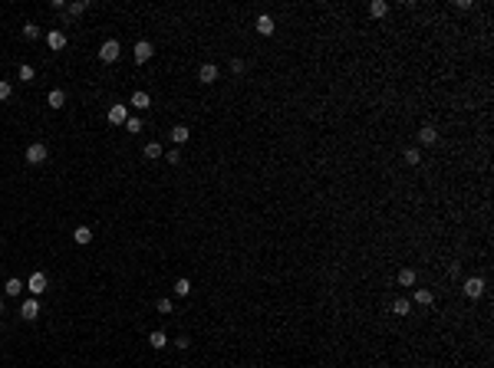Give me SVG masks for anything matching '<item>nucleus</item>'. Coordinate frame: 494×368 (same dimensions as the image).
<instances>
[{
    "mask_svg": "<svg viewBox=\"0 0 494 368\" xmlns=\"http://www.w3.org/2000/svg\"><path fill=\"white\" fill-rule=\"evenodd\" d=\"M46 158H50V152H46L43 141H33V145H27V164H43Z\"/></svg>",
    "mask_w": 494,
    "mask_h": 368,
    "instance_id": "1",
    "label": "nucleus"
},
{
    "mask_svg": "<svg viewBox=\"0 0 494 368\" xmlns=\"http://www.w3.org/2000/svg\"><path fill=\"white\" fill-rule=\"evenodd\" d=\"M119 53H122L119 40H106V43L99 46V59H102V63H116V59H119Z\"/></svg>",
    "mask_w": 494,
    "mask_h": 368,
    "instance_id": "2",
    "label": "nucleus"
},
{
    "mask_svg": "<svg viewBox=\"0 0 494 368\" xmlns=\"http://www.w3.org/2000/svg\"><path fill=\"white\" fill-rule=\"evenodd\" d=\"M461 292H465L468 299L484 296V280H481V276H468V280H465V286H461Z\"/></svg>",
    "mask_w": 494,
    "mask_h": 368,
    "instance_id": "3",
    "label": "nucleus"
},
{
    "mask_svg": "<svg viewBox=\"0 0 494 368\" xmlns=\"http://www.w3.org/2000/svg\"><path fill=\"white\" fill-rule=\"evenodd\" d=\"M106 119H109L112 125H125V122H129V105H122V102L109 105V115H106Z\"/></svg>",
    "mask_w": 494,
    "mask_h": 368,
    "instance_id": "4",
    "label": "nucleus"
},
{
    "mask_svg": "<svg viewBox=\"0 0 494 368\" xmlns=\"http://www.w3.org/2000/svg\"><path fill=\"white\" fill-rule=\"evenodd\" d=\"M152 53H155V46L148 43V40H139V43H135V63H148Z\"/></svg>",
    "mask_w": 494,
    "mask_h": 368,
    "instance_id": "5",
    "label": "nucleus"
},
{
    "mask_svg": "<svg viewBox=\"0 0 494 368\" xmlns=\"http://www.w3.org/2000/svg\"><path fill=\"white\" fill-rule=\"evenodd\" d=\"M27 289H30L33 296L46 292V273H33V276H30V283H27Z\"/></svg>",
    "mask_w": 494,
    "mask_h": 368,
    "instance_id": "6",
    "label": "nucleus"
},
{
    "mask_svg": "<svg viewBox=\"0 0 494 368\" xmlns=\"http://www.w3.org/2000/svg\"><path fill=\"white\" fill-rule=\"evenodd\" d=\"M198 79H201L204 86H211V82L218 79V66H214V63H204L201 69H198Z\"/></svg>",
    "mask_w": 494,
    "mask_h": 368,
    "instance_id": "7",
    "label": "nucleus"
},
{
    "mask_svg": "<svg viewBox=\"0 0 494 368\" xmlns=\"http://www.w3.org/2000/svg\"><path fill=\"white\" fill-rule=\"evenodd\" d=\"M254 30L261 33V36H270V33L277 30V26H274V20H270L267 13H261V17H257V23H254Z\"/></svg>",
    "mask_w": 494,
    "mask_h": 368,
    "instance_id": "8",
    "label": "nucleus"
},
{
    "mask_svg": "<svg viewBox=\"0 0 494 368\" xmlns=\"http://www.w3.org/2000/svg\"><path fill=\"white\" fill-rule=\"evenodd\" d=\"M46 46H50V50H63L66 46V33L63 30H50L46 33Z\"/></svg>",
    "mask_w": 494,
    "mask_h": 368,
    "instance_id": "9",
    "label": "nucleus"
},
{
    "mask_svg": "<svg viewBox=\"0 0 494 368\" xmlns=\"http://www.w3.org/2000/svg\"><path fill=\"white\" fill-rule=\"evenodd\" d=\"M20 315H23V319H36V315H40V303H36V299H23V303H20Z\"/></svg>",
    "mask_w": 494,
    "mask_h": 368,
    "instance_id": "10",
    "label": "nucleus"
},
{
    "mask_svg": "<svg viewBox=\"0 0 494 368\" xmlns=\"http://www.w3.org/2000/svg\"><path fill=\"white\" fill-rule=\"evenodd\" d=\"M418 141H422V145H435V141H438V129L425 125V129L418 131Z\"/></svg>",
    "mask_w": 494,
    "mask_h": 368,
    "instance_id": "11",
    "label": "nucleus"
},
{
    "mask_svg": "<svg viewBox=\"0 0 494 368\" xmlns=\"http://www.w3.org/2000/svg\"><path fill=\"white\" fill-rule=\"evenodd\" d=\"M395 280H399V286L412 289V286H415V270H408V266H406V270H399V276H395Z\"/></svg>",
    "mask_w": 494,
    "mask_h": 368,
    "instance_id": "12",
    "label": "nucleus"
},
{
    "mask_svg": "<svg viewBox=\"0 0 494 368\" xmlns=\"http://www.w3.org/2000/svg\"><path fill=\"white\" fill-rule=\"evenodd\" d=\"M412 299H415L418 306H432V303H435V292H432V289H415V292H412Z\"/></svg>",
    "mask_w": 494,
    "mask_h": 368,
    "instance_id": "13",
    "label": "nucleus"
},
{
    "mask_svg": "<svg viewBox=\"0 0 494 368\" xmlns=\"http://www.w3.org/2000/svg\"><path fill=\"white\" fill-rule=\"evenodd\" d=\"M46 102H50L53 108H63V105H66V92H63V89H50V96H46Z\"/></svg>",
    "mask_w": 494,
    "mask_h": 368,
    "instance_id": "14",
    "label": "nucleus"
},
{
    "mask_svg": "<svg viewBox=\"0 0 494 368\" xmlns=\"http://www.w3.org/2000/svg\"><path fill=\"white\" fill-rule=\"evenodd\" d=\"M73 240H76L79 247H86V243H92V230H89V227H76V230H73Z\"/></svg>",
    "mask_w": 494,
    "mask_h": 368,
    "instance_id": "15",
    "label": "nucleus"
},
{
    "mask_svg": "<svg viewBox=\"0 0 494 368\" xmlns=\"http://www.w3.org/2000/svg\"><path fill=\"white\" fill-rule=\"evenodd\" d=\"M148 105H152L148 92H132V108H148Z\"/></svg>",
    "mask_w": 494,
    "mask_h": 368,
    "instance_id": "16",
    "label": "nucleus"
},
{
    "mask_svg": "<svg viewBox=\"0 0 494 368\" xmlns=\"http://www.w3.org/2000/svg\"><path fill=\"white\" fill-rule=\"evenodd\" d=\"M188 138H191V131H188L185 125H175V129H172V141H175V145H185Z\"/></svg>",
    "mask_w": 494,
    "mask_h": 368,
    "instance_id": "17",
    "label": "nucleus"
},
{
    "mask_svg": "<svg viewBox=\"0 0 494 368\" xmlns=\"http://www.w3.org/2000/svg\"><path fill=\"white\" fill-rule=\"evenodd\" d=\"M3 292H7V296H20V292H23V280L10 276V280H7V286H3Z\"/></svg>",
    "mask_w": 494,
    "mask_h": 368,
    "instance_id": "18",
    "label": "nucleus"
},
{
    "mask_svg": "<svg viewBox=\"0 0 494 368\" xmlns=\"http://www.w3.org/2000/svg\"><path fill=\"white\" fill-rule=\"evenodd\" d=\"M86 7H89L86 0H73V3H66V13H69V17H79V13H86Z\"/></svg>",
    "mask_w": 494,
    "mask_h": 368,
    "instance_id": "19",
    "label": "nucleus"
},
{
    "mask_svg": "<svg viewBox=\"0 0 494 368\" xmlns=\"http://www.w3.org/2000/svg\"><path fill=\"white\" fill-rule=\"evenodd\" d=\"M148 345H152V348H165V345H168V336L158 329V332H152V336H148Z\"/></svg>",
    "mask_w": 494,
    "mask_h": 368,
    "instance_id": "20",
    "label": "nucleus"
},
{
    "mask_svg": "<svg viewBox=\"0 0 494 368\" xmlns=\"http://www.w3.org/2000/svg\"><path fill=\"white\" fill-rule=\"evenodd\" d=\"M369 13H373V17H385V13H389V3H382V0H373V3H369Z\"/></svg>",
    "mask_w": 494,
    "mask_h": 368,
    "instance_id": "21",
    "label": "nucleus"
},
{
    "mask_svg": "<svg viewBox=\"0 0 494 368\" xmlns=\"http://www.w3.org/2000/svg\"><path fill=\"white\" fill-rule=\"evenodd\" d=\"M408 309H412V303H408V299H395V303H392V313H395V315H408Z\"/></svg>",
    "mask_w": 494,
    "mask_h": 368,
    "instance_id": "22",
    "label": "nucleus"
},
{
    "mask_svg": "<svg viewBox=\"0 0 494 368\" xmlns=\"http://www.w3.org/2000/svg\"><path fill=\"white\" fill-rule=\"evenodd\" d=\"M402 158H406V164H422V152H418V148H406Z\"/></svg>",
    "mask_w": 494,
    "mask_h": 368,
    "instance_id": "23",
    "label": "nucleus"
},
{
    "mask_svg": "<svg viewBox=\"0 0 494 368\" xmlns=\"http://www.w3.org/2000/svg\"><path fill=\"white\" fill-rule=\"evenodd\" d=\"M145 158H162V145H158V141H148V145H145Z\"/></svg>",
    "mask_w": 494,
    "mask_h": 368,
    "instance_id": "24",
    "label": "nucleus"
},
{
    "mask_svg": "<svg viewBox=\"0 0 494 368\" xmlns=\"http://www.w3.org/2000/svg\"><path fill=\"white\" fill-rule=\"evenodd\" d=\"M125 131H132V135H139V131H142V119H135V115H129V122H125Z\"/></svg>",
    "mask_w": 494,
    "mask_h": 368,
    "instance_id": "25",
    "label": "nucleus"
},
{
    "mask_svg": "<svg viewBox=\"0 0 494 368\" xmlns=\"http://www.w3.org/2000/svg\"><path fill=\"white\" fill-rule=\"evenodd\" d=\"M10 96H13V86L7 82V79H0V102H7Z\"/></svg>",
    "mask_w": 494,
    "mask_h": 368,
    "instance_id": "26",
    "label": "nucleus"
},
{
    "mask_svg": "<svg viewBox=\"0 0 494 368\" xmlns=\"http://www.w3.org/2000/svg\"><path fill=\"white\" fill-rule=\"evenodd\" d=\"M191 292V283L188 280H175V296H188Z\"/></svg>",
    "mask_w": 494,
    "mask_h": 368,
    "instance_id": "27",
    "label": "nucleus"
},
{
    "mask_svg": "<svg viewBox=\"0 0 494 368\" xmlns=\"http://www.w3.org/2000/svg\"><path fill=\"white\" fill-rule=\"evenodd\" d=\"M17 76H20L23 82H33V76H36V73H33V66H27V63H23V66H20V73H17Z\"/></svg>",
    "mask_w": 494,
    "mask_h": 368,
    "instance_id": "28",
    "label": "nucleus"
},
{
    "mask_svg": "<svg viewBox=\"0 0 494 368\" xmlns=\"http://www.w3.org/2000/svg\"><path fill=\"white\" fill-rule=\"evenodd\" d=\"M23 36H27V40H36V36H40V26H36V23H27V26H23Z\"/></svg>",
    "mask_w": 494,
    "mask_h": 368,
    "instance_id": "29",
    "label": "nucleus"
},
{
    "mask_svg": "<svg viewBox=\"0 0 494 368\" xmlns=\"http://www.w3.org/2000/svg\"><path fill=\"white\" fill-rule=\"evenodd\" d=\"M244 69H247V66H244V59H231V73H234V76H241Z\"/></svg>",
    "mask_w": 494,
    "mask_h": 368,
    "instance_id": "30",
    "label": "nucleus"
},
{
    "mask_svg": "<svg viewBox=\"0 0 494 368\" xmlns=\"http://www.w3.org/2000/svg\"><path fill=\"white\" fill-rule=\"evenodd\" d=\"M165 158H168V161H172V164H181V152H178V148H172V152L165 155Z\"/></svg>",
    "mask_w": 494,
    "mask_h": 368,
    "instance_id": "31",
    "label": "nucleus"
},
{
    "mask_svg": "<svg viewBox=\"0 0 494 368\" xmlns=\"http://www.w3.org/2000/svg\"><path fill=\"white\" fill-rule=\"evenodd\" d=\"M158 313H172V299H165V296H162V299H158Z\"/></svg>",
    "mask_w": 494,
    "mask_h": 368,
    "instance_id": "32",
    "label": "nucleus"
},
{
    "mask_svg": "<svg viewBox=\"0 0 494 368\" xmlns=\"http://www.w3.org/2000/svg\"><path fill=\"white\" fill-rule=\"evenodd\" d=\"M175 345H178V348H181V352H185V348H188V345H191V342H188V339H185V336H178V339H175Z\"/></svg>",
    "mask_w": 494,
    "mask_h": 368,
    "instance_id": "33",
    "label": "nucleus"
},
{
    "mask_svg": "<svg viewBox=\"0 0 494 368\" xmlns=\"http://www.w3.org/2000/svg\"><path fill=\"white\" fill-rule=\"evenodd\" d=\"M0 315H3V299H0Z\"/></svg>",
    "mask_w": 494,
    "mask_h": 368,
    "instance_id": "34",
    "label": "nucleus"
}]
</instances>
